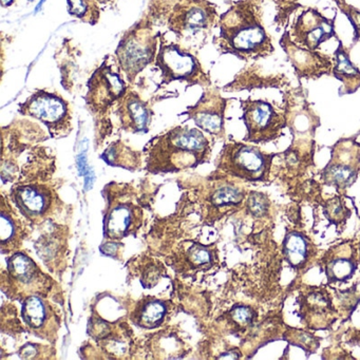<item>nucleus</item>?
<instances>
[{"label": "nucleus", "instance_id": "obj_1", "mask_svg": "<svg viewBox=\"0 0 360 360\" xmlns=\"http://www.w3.org/2000/svg\"><path fill=\"white\" fill-rule=\"evenodd\" d=\"M145 153L149 172L172 174L206 163L212 155V146L201 130L178 126L151 140Z\"/></svg>", "mask_w": 360, "mask_h": 360}, {"label": "nucleus", "instance_id": "obj_2", "mask_svg": "<svg viewBox=\"0 0 360 360\" xmlns=\"http://www.w3.org/2000/svg\"><path fill=\"white\" fill-rule=\"evenodd\" d=\"M219 47L241 60H256L274 52L271 37L261 22L256 6L239 3L220 18Z\"/></svg>", "mask_w": 360, "mask_h": 360}, {"label": "nucleus", "instance_id": "obj_3", "mask_svg": "<svg viewBox=\"0 0 360 360\" xmlns=\"http://www.w3.org/2000/svg\"><path fill=\"white\" fill-rule=\"evenodd\" d=\"M274 155H266L258 147L243 143L225 145L219 158L218 168L229 176L250 182L269 179Z\"/></svg>", "mask_w": 360, "mask_h": 360}, {"label": "nucleus", "instance_id": "obj_4", "mask_svg": "<svg viewBox=\"0 0 360 360\" xmlns=\"http://www.w3.org/2000/svg\"><path fill=\"white\" fill-rule=\"evenodd\" d=\"M22 115L41 122L53 138H63L70 134L71 111L69 103L46 90H37L18 107Z\"/></svg>", "mask_w": 360, "mask_h": 360}, {"label": "nucleus", "instance_id": "obj_5", "mask_svg": "<svg viewBox=\"0 0 360 360\" xmlns=\"http://www.w3.org/2000/svg\"><path fill=\"white\" fill-rule=\"evenodd\" d=\"M157 37L147 27H136L120 41L115 58L128 81L134 79L157 58Z\"/></svg>", "mask_w": 360, "mask_h": 360}, {"label": "nucleus", "instance_id": "obj_6", "mask_svg": "<svg viewBox=\"0 0 360 360\" xmlns=\"http://www.w3.org/2000/svg\"><path fill=\"white\" fill-rule=\"evenodd\" d=\"M155 66L161 72L163 84L176 81L185 82L189 85L210 84L198 58L178 44H161L155 58Z\"/></svg>", "mask_w": 360, "mask_h": 360}, {"label": "nucleus", "instance_id": "obj_7", "mask_svg": "<svg viewBox=\"0 0 360 360\" xmlns=\"http://www.w3.org/2000/svg\"><path fill=\"white\" fill-rule=\"evenodd\" d=\"M242 120L248 129L246 142L260 144L271 142L282 134L286 126L283 113L276 110L271 103L262 100H246L241 102Z\"/></svg>", "mask_w": 360, "mask_h": 360}, {"label": "nucleus", "instance_id": "obj_8", "mask_svg": "<svg viewBox=\"0 0 360 360\" xmlns=\"http://www.w3.org/2000/svg\"><path fill=\"white\" fill-rule=\"evenodd\" d=\"M127 92V86L121 75L113 69L107 60L94 71L88 82V92L85 101L87 106L96 112L108 109L115 102H119Z\"/></svg>", "mask_w": 360, "mask_h": 360}, {"label": "nucleus", "instance_id": "obj_9", "mask_svg": "<svg viewBox=\"0 0 360 360\" xmlns=\"http://www.w3.org/2000/svg\"><path fill=\"white\" fill-rule=\"evenodd\" d=\"M217 12L205 0H181L168 20V28L179 37L208 30L216 22Z\"/></svg>", "mask_w": 360, "mask_h": 360}, {"label": "nucleus", "instance_id": "obj_10", "mask_svg": "<svg viewBox=\"0 0 360 360\" xmlns=\"http://www.w3.org/2000/svg\"><path fill=\"white\" fill-rule=\"evenodd\" d=\"M360 146L351 140L341 141L332 153L322 178L328 186L342 191L353 185L359 174Z\"/></svg>", "mask_w": 360, "mask_h": 360}, {"label": "nucleus", "instance_id": "obj_11", "mask_svg": "<svg viewBox=\"0 0 360 360\" xmlns=\"http://www.w3.org/2000/svg\"><path fill=\"white\" fill-rule=\"evenodd\" d=\"M142 222V210L125 197L109 198L108 210L104 217V237L119 241L136 233Z\"/></svg>", "mask_w": 360, "mask_h": 360}, {"label": "nucleus", "instance_id": "obj_12", "mask_svg": "<svg viewBox=\"0 0 360 360\" xmlns=\"http://www.w3.org/2000/svg\"><path fill=\"white\" fill-rule=\"evenodd\" d=\"M335 33V20L322 15L315 9H307L297 18L290 33V39L297 45L316 51Z\"/></svg>", "mask_w": 360, "mask_h": 360}, {"label": "nucleus", "instance_id": "obj_13", "mask_svg": "<svg viewBox=\"0 0 360 360\" xmlns=\"http://www.w3.org/2000/svg\"><path fill=\"white\" fill-rule=\"evenodd\" d=\"M226 100L217 90L208 89L193 106L188 107L185 115L195 122L197 127L210 136L224 134V115Z\"/></svg>", "mask_w": 360, "mask_h": 360}, {"label": "nucleus", "instance_id": "obj_14", "mask_svg": "<svg viewBox=\"0 0 360 360\" xmlns=\"http://www.w3.org/2000/svg\"><path fill=\"white\" fill-rule=\"evenodd\" d=\"M282 49L286 52L292 68L301 79H316L322 75L332 73L334 60L322 56L317 51L297 45L290 39V33L286 32L280 41Z\"/></svg>", "mask_w": 360, "mask_h": 360}, {"label": "nucleus", "instance_id": "obj_15", "mask_svg": "<svg viewBox=\"0 0 360 360\" xmlns=\"http://www.w3.org/2000/svg\"><path fill=\"white\" fill-rule=\"evenodd\" d=\"M10 195L20 214L31 221L43 220L53 204V193L44 185H20L12 188Z\"/></svg>", "mask_w": 360, "mask_h": 360}, {"label": "nucleus", "instance_id": "obj_16", "mask_svg": "<svg viewBox=\"0 0 360 360\" xmlns=\"http://www.w3.org/2000/svg\"><path fill=\"white\" fill-rule=\"evenodd\" d=\"M117 113L122 128L126 131L131 134H146L149 131L153 122V110L136 92L127 91L119 100Z\"/></svg>", "mask_w": 360, "mask_h": 360}, {"label": "nucleus", "instance_id": "obj_17", "mask_svg": "<svg viewBox=\"0 0 360 360\" xmlns=\"http://www.w3.org/2000/svg\"><path fill=\"white\" fill-rule=\"evenodd\" d=\"M322 263L328 283L347 281L358 269L356 250L349 244H341L332 248Z\"/></svg>", "mask_w": 360, "mask_h": 360}, {"label": "nucleus", "instance_id": "obj_18", "mask_svg": "<svg viewBox=\"0 0 360 360\" xmlns=\"http://www.w3.org/2000/svg\"><path fill=\"white\" fill-rule=\"evenodd\" d=\"M22 319L35 334L46 337L54 324V314L47 301L39 295H29L22 303Z\"/></svg>", "mask_w": 360, "mask_h": 360}, {"label": "nucleus", "instance_id": "obj_19", "mask_svg": "<svg viewBox=\"0 0 360 360\" xmlns=\"http://www.w3.org/2000/svg\"><path fill=\"white\" fill-rule=\"evenodd\" d=\"M168 309L169 307L166 301L155 297H147L136 304L130 319L139 328L155 330L165 321Z\"/></svg>", "mask_w": 360, "mask_h": 360}, {"label": "nucleus", "instance_id": "obj_20", "mask_svg": "<svg viewBox=\"0 0 360 360\" xmlns=\"http://www.w3.org/2000/svg\"><path fill=\"white\" fill-rule=\"evenodd\" d=\"M332 75L342 84L341 96L352 94L360 88V71L349 60L347 49L339 43L334 53V67Z\"/></svg>", "mask_w": 360, "mask_h": 360}, {"label": "nucleus", "instance_id": "obj_21", "mask_svg": "<svg viewBox=\"0 0 360 360\" xmlns=\"http://www.w3.org/2000/svg\"><path fill=\"white\" fill-rule=\"evenodd\" d=\"M8 273L10 279L22 288L37 285L43 277L34 261L22 252H15L8 259Z\"/></svg>", "mask_w": 360, "mask_h": 360}, {"label": "nucleus", "instance_id": "obj_22", "mask_svg": "<svg viewBox=\"0 0 360 360\" xmlns=\"http://www.w3.org/2000/svg\"><path fill=\"white\" fill-rule=\"evenodd\" d=\"M284 259L295 269H300L307 264L311 255L309 240L298 231L286 233L282 243Z\"/></svg>", "mask_w": 360, "mask_h": 360}, {"label": "nucleus", "instance_id": "obj_23", "mask_svg": "<svg viewBox=\"0 0 360 360\" xmlns=\"http://www.w3.org/2000/svg\"><path fill=\"white\" fill-rule=\"evenodd\" d=\"M101 159L108 165L128 170L138 169L141 165V155L122 142L111 144L101 155Z\"/></svg>", "mask_w": 360, "mask_h": 360}, {"label": "nucleus", "instance_id": "obj_24", "mask_svg": "<svg viewBox=\"0 0 360 360\" xmlns=\"http://www.w3.org/2000/svg\"><path fill=\"white\" fill-rule=\"evenodd\" d=\"M302 304V314L307 316L305 320L307 321V324L313 326L314 320H315V316L318 314V317H324L328 321L332 322L330 320V316H332L333 309L330 307V301L328 296L323 294L322 292H311L304 297L303 299Z\"/></svg>", "mask_w": 360, "mask_h": 360}, {"label": "nucleus", "instance_id": "obj_25", "mask_svg": "<svg viewBox=\"0 0 360 360\" xmlns=\"http://www.w3.org/2000/svg\"><path fill=\"white\" fill-rule=\"evenodd\" d=\"M245 193L239 187L225 183L212 188L208 202L214 208L231 207L238 206L243 202Z\"/></svg>", "mask_w": 360, "mask_h": 360}, {"label": "nucleus", "instance_id": "obj_26", "mask_svg": "<svg viewBox=\"0 0 360 360\" xmlns=\"http://www.w3.org/2000/svg\"><path fill=\"white\" fill-rule=\"evenodd\" d=\"M71 16L87 24L96 25L100 20L101 11L96 0H67Z\"/></svg>", "mask_w": 360, "mask_h": 360}, {"label": "nucleus", "instance_id": "obj_27", "mask_svg": "<svg viewBox=\"0 0 360 360\" xmlns=\"http://www.w3.org/2000/svg\"><path fill=\"white\" fill-rule=\"evenodd\" d=\"M185 259L191 271H206L214 264V254L208 246L193 244L187 248Z\"/></svg>", "mask_w": 360, "mask_h": 360}, {"label": "nucleus", "instance_id": "obj_28", "mask_svg": "<svg viewBox=\"0 0 360 360\" xmlns=\"http://www.w3.org/2000/svg\"><path fill=\"white\" fill-rule=\"evenodd\" d=\"M18 226L14 217L3 208L1 212V225H0V239L3 250H11L15 248L14 244L18 242Z\"/></svg>", "mask_w": 360, "mask_h": 360}, {"label": "nucleus", "instance_id": "obj_29", "mask_svg": "<svg viewBox=\"0 0 360 360\" xmlns=\"http://www.w3.org/2000/svg\"><path fill=\"white\" fill-rule=\"evenodd\" d=\"M246 207H248V212L252 214V216L256 217V218H261L269 212V199L263 193H250L248 198Z\"/></svg>", "mask_w": 360, "mask_h": 360}, {"label": "nucleus", "instance_id": "obj_30", "mask_svg": "<svg viewBox=\"0 0 360 360\" xmlns=\"http://www.w3.org/2000/svg\"><path fill=\"white\" fill-rule=\"evenodd\" d=\"M324 214L328 217V220L338 224L341 221L347 219L349 212H347L340 198H335V199L330 200L326 203V208H324Z\"/></svg>", "mask_w": 360, "mask_h": 360}, {"label": "nucleus", "instance_id": "obj_31", "mask_svg": "<svg viewBox=\"0 0 360 360\" xmlns=\"http://www.w3.org/2000/svg\"><path fill=\"white\" fill-rule=\"evenodd\" d=\"M231 319L240 326H248L254 322L256 313L248 305L237 304L229 311Z\"/></svg>", "mask_w": 360, "mask_h": 360}, {"label": "nucleus", "instance_id": "obj_32", "mask_svg": "<svg viewBox=\"0 0 360 360\" xmlns=\"http://www.w3.org/2000/svg\"><path fill=\"white\" fill-rule=\"evenodd\" d=\"M340 9L342 10L343 13L349 18V22L353 25L354 29H355V37L359 39L360 37V11H358L355 8L351 7V6L347 5L345 1H339L337 0Z\"/></svg>", "mask_w": 360, "mask_h": 360}, {"label": "nucleus", "instance_id": "obj_33", "mask_svg": "<svg viewBox=\"0 0 360 360\" xmlns=\"http://www.w3.org/2000/svg\"><path fill=\"white\" fill-rule=\"evenodd\" d=\"M37 355H39V351H37V345H32V343L24 345L20 351V357L27 358V359L37 358Z\"/></svg>", "mask_w": 360, "mask_h": 360}, {"label": "nucleus", "instance_id": "obj_34", "mask_svg": "<svg viewBox=\"0 0 360 360\" xmlns=\"http://www.w3.org/2000/svg\"><path fill=\"white\" fill-rule=\"evenodd\" d=\"M84 176H85V189L86 191H89L94 186V172H92L91 168H88L87 172H86Z\"/></svg>", "mask_w": 360, "mask_h": 360}, {"label": "nucleus", "instance_id": "obj_35", "mask_svg": "<svg viewBox=\"0 0 360 360\" xmlns=\"http://www.w3.org/2000/svg\"><path fill=\"white\" fill-rule=\"evenodd\" d=\"M77 168H79V174H85L87 172V164H86V155L81 153L77 159Z\"/></svg>", "mask_w": 360, "mask_h": 360}, {"label": "nucleus", "instance_id": "obj_36", "mask_svg": "<svg viewBox=\"0 0 360 360\" xmlns=\"http://www.w3.org/2000/svg\"><path fill=\"white\" fill-rule=\"evenodd\" d=\"M220 359H226V358H229V359H237L239 358V354L236 353V352H229V353L223 354L222 356H220Z\"/></svg>", "mask_w": 360, "mask_h": 360}, {"label": "nucleus", "instance_id": "obj_37", "mask_svg": "<svg viewBox=\"0 0 360 360\" xmlns=\"http://www.w3.org/2000/svg\"><path fill=\"white\" fill-rule=\"evenodd\" d=\"M15 3V0H1V5H3L4 8L10 7V6L13 5Z\"/></svg>", "mask_w": 360, "mask_h": 360}, {"label": "nucleus", "instance_id": "obj_38", "mask_svg": "<svg viewBox=\"0 0 360 360\" xmlns=\"http://www.w3.org/2000/svg\"><path fill=\"white\" fill-rule=\"evenodd\" d=\"M96 3L103 4V5H106V4L111 3L113 0H96Z\"/></svg>", "mask_w": 360, "mask_h": 360}, {"label": "nucleus", "instance_id": "obj_39", "mask_svg": "<svg viewBox=\"0 0 360 360\" xmlns=\"http://www.w3.org/2000/svg\"><path fill=\"white\" fill-rule=\"evenodd\" d=\"M46 0H41V3L39 4V6L37 7V10H35V13H37V12L41 10V8L43 7L44 3H45Z\"/></svg>", "mask_w": 360, "mask_h": 360}, {"label": "nucleus", "instance_id": "obj_40", "mask_svg": "<svg viewBox=\"0 0 360 360\" xmlns=\"http://www.w3.org/2000/svg\"><path fill=\"white\" fill-rule=\"evenodd\" d=\"M276 4L288 3V1H294V0H274Z\"/></svg>", "mask_w": 360, "mask_h": 360}, {"label": "nucleus", "instance_id": "obj_41", "mask_svg": "<svg viewBox=\"0 0 360 360\" xmlns=\"http://www.w3.org/2000/svg\"><path fill=\"white\" fill-rule=\"evenodd\" d=\"M359 255H360V242H359Z\"/></svg>", "mask_w": 360, "mask_h": 360}, {"label": "nucleus", "instance_id": "obj_42", "mask_svg": "<svg viewBox=\"0 0 360 360\" xmlns=\"http://www.w3.org/2000/svg\"><path fill=\"white\" fill-rule=\"evenodd\" d=\"M30 1H32V0H30Z\"/></svg>", "mask_w": 360, "mask_h": 360}]
</instances>
